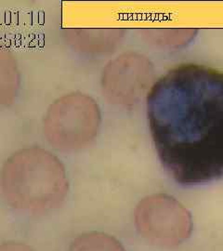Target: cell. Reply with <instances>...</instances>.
I'll return each mask as SVG.
<instances>
[{
  "instance_id": "obj_2",
  "label": "cell",
  "mask_w": 223,
  "mask_h": 251,
  "mask_svg": "<svg viewBox=\"0 0 223 251\" xmlns=\"http://www.w3.org/2000/svg\"><path fill=\"white\" fill-rule=\"evenodd\" d=\"M2 188L10 206L38 212L62 204L68 180L56 156L40 148H29L14 153L5 163Z\"/></svg>"
},
{
  "instance_id": "obj_3",
  "label": "cell",
  "mask_w": 223,
  "mask_h": 251,
  "mask_svg": "<svg viewBox=\"0 0 223 251\" xmlns=\"http://www.w3.org/2000/svg\"><path fill=\"white\" fill-rule=\"evenodd\" d=\"M99 124L96 101L85 94L73 93L51 104L45 117V135L57 149L77 150L94 140Z\"/></svg>"
},
{
  "instance_id": "obj_5",
  "label": "cell",
  "mask_w": 223,
  "mask_h": 251,
  "mask_svg": "<svg viewBox=\"0 0 223 251\" xmlns=\"http://www.w3.org/2000/svg\"><path fill=\"white\" fill-rule=\"evenodd\" d=\"M152 77V66L148 59L140 54H124L103 70L102 89L113 103L130 105L141 98Z\"/></svg>"
},
{
  "instance_id": "obj_7",
  "label": "cell",
  "mask_w": 223,
  "mask_h": 251,
  "mask_svg": "<svg viewBox=\"0 0 223 251\" xmlns=\"http://www.w3.org/2000/svg\"><path fill=\"white\" fill-rule=\"evenodd\" d=\"M0 251H35L31 247L22 243L9 242L3 244Z\"/></svg>"
},
{
  "instance_id": "obj_6",
  "label": "cell",
  "mask_w": 223,
  "mask_h": 251,
  "mask_svg": "<svg viewBox=\"0 0 223 251\" xmlns=\"http://www.w3.org/2000/svg\"><path fill=\"white\" fill-rule=\"evenodd\" d=\"M69 251H125L115 237L103 233H85L72 243Z\"/></svg>"
},
{
  "instance_id": "obj_4",
  "label": "cell",
  "mask_w": 223,
  "mask_h": 251,
  "mask_svg": "<svg viewBox=\"0 0 223 251\" xmlns=\"http://www.w3.org/2000/svg\"><path fill=\"white\" fill-rule=\"evenodd\" d=\"M135 224L143 238L164 248L185 242L193 231L190 212L177 199L164 194L147 197L139 203Z\"/></svg>"
},
{
  "instance_id": "obj_1",
  "label": "cell",
  "mask_w": 223,
  "mask_h": 251,
  "mask_svg": "<svg viewBox=\"0 0 223 251\" xmlns=\"http://www.w3.org/2000/svg\"><path fill=\"white\" fill-rule=\"evenodd\" d=\"M152 143L178 183L223 178V72L181 64L162 75L147 96Z\"/></svg>"
}]
</instances>
